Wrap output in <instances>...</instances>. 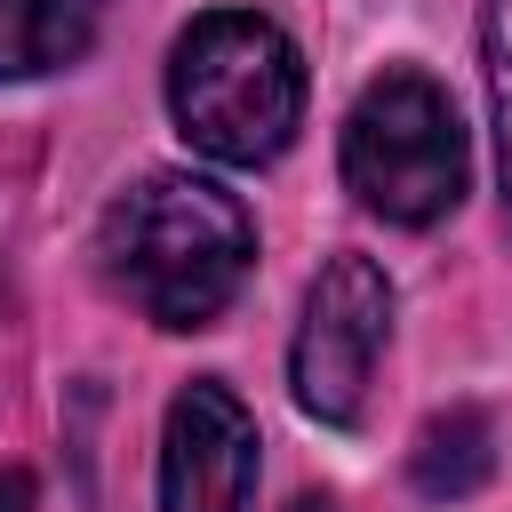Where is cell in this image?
<instances>
[{
	"label": "cell",
	"instance_id": "1",
	"mask_svg": "<svg viewBox=\"0 0 512 512\" xmlns=\"http://www.w3.org/2000/svg\"><path fill=\"white\" fill-rule=\"evenodd\" d=\"M96 264L152 328H208L256 264V224L224 184L152 168L104 208Z\"/></svg>",
	"mask_w": 512,
	"mask_h": 512
},
{
	"label": "cell",
	"instance_id": "2",
	"mask_svg": "<svg viewBox=\"0 0 512 512\" xmlns=\"http://www.w3.org/2000/svg\"><path fill=\"white\" fill-rule=\"evenodd\" d=\"M168 112L192 152L264 168L304 128V56L256 8H208L168 48Z\"/></svg>",
	"mask_w": 512,
	"mask_h": 512
},
{
	"label": "cell",
	"instance_id": "7",
	"mask_svg": "<svg viewBox=\"0 0 512 512\" xmlns=\"http://www.w3.org/2000/svg\"><path fill=\"white\" fill-rule=\"evenodd\" d=\"M488 440H496V432H488L480 408H448V416H432V424L416 432V448H408L416 488H424V496H472V488L488 480V464H496Z\"/></svg>",
	"mask_w": 512,
	"mask_h": 512
},
{
	"label": "cell",
	"instance_id": "5",
	"mask_svg": "<svg viewBox=\"0 0 512 512\" xmlns=\"http://www.w3.org/2000/svg\"><path fill=\"white\" fill-rule=\"evenodd\" d=\"M256 496V416L232 384L192 376L160 432V512H248Z\"/></svg>",
	"mask_w": 512,
	"mask_h": 512
},
{
	"label": "cell",
	"instance_id": "6",
	"mask_svg": "<svg viewBox=\"0 0 512 512\" xmlns=\"http://www.w3.org/2000/svg\"><path fill=\"white\" fill-rule=\"evenodd\" d=\"M104 0H0V80H40L88 56Z\"/></svg>",
	"mask_w": 512,
	"mask_h": 512
},
{
	"label": "cell",
	"instance_id": "4",
	"mask_svg": "<svg viewBox=\"0 0 512 512\" xmlns=\"http://www.w3.org/2000/svg\"><path fill=\"white\" fill-rule=\"evenodd\" d=\"M392 344V280L368 256H328L320 280L304 288V320L288 344V384L296 408L320 424H360L368 376Z\"/></svg>",
	"mask_w": 512,
	"mask_h": 512
},
{
	"label": "cell",
	"instance_id": "8",
	"mask_svg": "<svg viewBox=\"0 0 512 512\" xmlns=\"http://www.w3.org/2000/svg\"><path fill=\"white\" fill-rule=\"evenodd\" d=\"M480 72H488V128H496V184H504V232H512V0H480Z\"/></svg>",
	"mask_w": 512,
	"mask_h": 512
},
{
	"label": "cell",
	"instance_id": "3",
	"mask_svg": "<svg viewBox=\"0 0 512 512\" xmlns=\"http://www.w3.org/2000/svg\"><path fill=\"white\" fill-rule=\"evenodd\" d=\"M464 120L448 104V88L416 64H384L352 112H344V184L360 192L368 216L384 224H440L456 200H464Z\"/></svg>",
	"mask_w": 512,
	"mask_h": 512
},
{
	"label": "cell",
	"instance_id": "9",
	"mask_svg": "<svg viewBox=\"0 0 512 512\" xmlns=\"http://www.w3.org/2000/svg\"><path fill=\"white\" fill-rule=\"evenodd\" d=\"M0 512H40V496H32V472H0Z\"/></svg>",
	"mask_w": 512,
	"mask_h": 512
}]
</instances>
